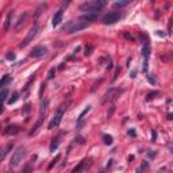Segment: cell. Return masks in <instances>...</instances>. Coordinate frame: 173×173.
I'll list each match as a JSON object with an SVG mask.
<instances>
[{"mask_svg": "<svg viewBox=\"0 0 173 173\" xmlns=\"http://www.w3.org/2000/svg\"><path fill=\"white\" fill-rule=\"evenodd\" d=\"M106 5V1L104 0H95V1H85L80 5V9L84 11L85 14L91 12V14H100L102 8Z\"/></svg>", "mask_w": 173, "mask_h": 173, "instance_id": "6da1fadb", "label": "cell"}, {"mask_svg": "<svg viewBox=\"0 0 173 173\" xmlns=\"http://www.w3.org/2000/svg\"><path fill=\"white\" fill-rule=\"evenodd\" d=\"M68 106H69V103H66V104H62V106L58 107L57 112H56V115L52 118V120H50L49 124H47V129L53 130L54 127H57L58 124L61 123V119H62V116H64V112H65V110H66Z\"/></svg>", "mask_w": 173, "mask_h": 173, "instance_id": "7a4b0ae2", "label": "cell"}, {"mask_svg": "<svg viewBox=\"0 0 173 173\" xmlns=\"http://www.w3.org/2000/svg\"><path fill=\"white\" fill-rule=\"evenodd\" d=\"M24 154H26V147L24 146H20L16 149V151L12 154V157H11V162H9V165L12 166V168H15V166H18L20 162H22V158L24 157Z\"/></svg>", "mask_w": 173, "mask_h": 173, "instance_id": "3957f363", "label": "cell"}, {"mask_svg": "<svg viewBox=\"0 0 173 173\" xmlns=\"http://www.w3.org/2000/svg\"><path fill=\"white\" fill-rule=\"evenodd\" d=\"M37 33H38V24H34V26L31 27L30 30H28V33H27V35H26V38H24V39H23V42L20 45H19V47H20V49H23V47H26L27 45L30 43L31 41L34 39V38H35L37 37Z\"/></svg>", "mask_w": 173, "mask_h": 173, "instance_id": "277c9868", "label": "cell"}, {"mask_svg": "<svg viewBox=\"0 0 173 173\" xmlns=\"http://www.w3.org/2000/svg\"><path fill=\"white\" fill-rule=\"evenodd\" d=\"M120 18H122V14L118 11H114V12H110L103 16V23L104 24H114V23L119 22Z\"/></svg>", "mask_w": 173, "mask_h": 173, "instance_id": "5b68a950", "label": "cell"}, {"mask_svg": "<svg viewBox=\"0 0 173 173\" xmlns=\"http://www.w3.org/2000/svg\"><path fill=\"white\" fill-rule=\"evenodd\" d=\"M46 53H47V49H46V47H43V46H37V47H34V49L31 50L30 57L31 58H42Z\"/></svg>", "mask_w": 173, "mask_h": 173, "instance_id": "8992f818", "label": "cell"}, {"mask_svg": "<svg viewBox=\"0 0 173 173\" xmlns=\"http://www.w3.org/2000/svg\"><path fill=\"white\" fill-rule=\"evenodd\" d=\"M98 19V14H91V12H87V14H84V15H81L80 16V22H83V23H87V24H91L92 22H95Z\"/></svg>", "mask_w": 173, "mask_h": 173, "instance_id": "52a82bcc", "label": "cell"}, {"mask_svg": "<svg viewBox=\"0 0 173 173\" xmlns=\"http://www.w3.org/2000/svg\"><path fill=\"white\" fill-rule=\"evenodd\" d=\"M62 15H64V11H62V9H58L57 12L54 14L53 20H52V24H53V27H57L58 24L61 23V20H62Z\"/></svg>", "mask_w": 173, "mask_h": 173, "instance_id": "ba28073f", "label": "cell"}, {"mask_svg": "<svg viewBox=\"0 0 173 173\" xmlns=\"http://www.w3.org/2000/svg\"><path fill=\"white\" fill-rule=\"evenodd\" d=\"M19 130H20L19 126H16V124H9V126H7V127L4 129V133L5 134H11V135H15V134L19 133Z\"/></svg>", "mask_w": 173, "mask_h": 173, "instance_id": "9c48e42d", "label": "cell"}, {"mask_svg": "<svg viewBox=\"0 0 173 173\" xmlns=\"http://www.w3.org/2000/svg\"><path fill=\"white\" fill-rule=\"evenodd\" d=\"M47 106H49V100H43L42 102V104H41V110H39V119H42L45 116V112H46V108H47ZM43 120V119H42Z\"/></svg>", "mask_w": 173, "mask_h": 173, "instance_id": "30bf717a", "label": "cell"}, {"mask_svg": "<svg viewBox=\"0 0 173 173\" xmlns=\"http://www.w3.org/2000/svg\"><path fill=\"white\" fill-rule=\"evenodd\" d=\"M46 7H47V4H46V3H42V4L38 5V7H37V9H35V15H34V18H35V19L38 18L41 14L45 11V8H46Z\"/></svg>", "mask_w": 173, "mask_h": 173, "instance_id": "8fae6325", "label": "cell"}, {"mask_svg": "<svg viewBox=\"0 0 173 173\" xmlns=\"http://www.w3.org/2000/svg\"><path fill=\"white\" fill-rule=\"evenodd\" d=\"M12 81V77L9 75H5V76H3V79H1V81H0V87L1 88H4L5 85L8 84V83H11Z\"/></svg>", "mask_w": 173, "mask_h": 173, "instance_id": "7c38bea8", "label": "cell"}, {"mask_svg": "<svg viewBox=\"0 0 173 173\" xmlns=\"http://www.w3.org/2000/svg\"><path fill=\"white\" fill-rule=\"evenodd\" d=\"M149 54H150V49H149L147 43H145L143 45V47H142V56H143V58H145V61L143 62H147V60H149Z\"/></svg>", "mask_w": 173, "mask_h": 173, "instance_id": "4fadbf2b", "label": "cell"}, {"mask_svg": "<svg viewBox=\"0 0 173 173\" xmlns=\"http://www.w3.org/2000/svg\"><path fill=\"white\" fill-rule=\"evenodd\" d=\"M33 169H34V164H33V161H30V162H27L24 166H23L22 172L20 173H31L33 172Z\"/></svg>", "mask_w": 173, "mask_h": 173, "instance_id": "5bb4252c", "label": "cell"}, {"mask_svg": "<svg viewBox=\"0 0 173 173\" xmlns=\"http://www.w3.org/2000/svg\"><path fill=\"white\" fill-rule=\"evenodd\" d=\"M58 145H60V137L53 138V142H52V145H50V151L56 150V149L58 147Z\"/></svg>", "mask_w": 173, "mask_h": 173, "instance_id": "9a60e30c", "label": "cell"}, {"mask_svg": "<svg viewBox=\"0 0 173 173\" xmlns=\"http://www.w3.org/2000/svg\"><path fill=\"white\" fill-rule=\"evenodd\" d=\"M89 111H91V106H87V107L84 108V111H83L80 115H79V119H77V120H79V123H81V122H83V118H84V116L87 115Z\"/></svg>", "mask_w": 173, "mask_h": 173, "instance_id": "2e32d148", "label": "cell"}, {"mask_svg": "<svg viewBox=\"0 0 173 173\" xmlns=\"http://www.w3.org/2000/svg\"><path fill=\"white\" fill-rule=\"evenodd\" d=\"M85 162H87V161H85V160H83V161H81V162H80V164H79V165H77V166H76L75 169H73V172H72V173H81V172H83V168H84Z\"/></svg>", "mask_w": 173, "mask_h": 173, "instance_id": "e0dca14e", "label": "cell"}, {"mask_svg": "<svg viewBox=\"0 0 173 173\" xmlns=\"http://www.w3.org/2000/svg\"><path fill=\"white\" fill-rule=\"evenodd\" d=\"M12 15H14L12 11L7 14V18H5V23H4V30H5V31H7V30L9 28V20L12 19Z\"/></svg>", "mask_w": 173, "mask_h": 173, "instance_id": "ac0fdd59", "label": "cell"}, {"mask_svg": "<svg viewBox=\"0 0 173 173\" xmlns=\"http://www.w3.org/2000/svg\"><path fill=\"white\" fill-rule=\"evenodd\" d=\"M103 141H104V143H106V145H112V142H114V138H112L111 135H107V134H104V135H103Z\"/></svg>", "mask_w": 173, "mask_h": 173, "instance_id": "d6986e66", "label": "cell"}, {"mask_svg": "<svg viewBox=\"0 0 173 173\" xmlns=\"http://www.w3.org/2000/svg\"><path fill=\"white\" fill-rule=\"evenodd\" d=\"M30 111H31V104H30V103H26V104H24V107H23V110H22V114L24 116H27Z\"/></svg>", "mask_w": 173, "mask_h": 173, "instance_id": "ffe728a7", "label": "cell"}, {"mask_svg": "<svg viewBox=\"0 0 173 173\" xmlns=\"http://www.w3.org/2000/svg\"><path fill=\"white\" fill-rule=\"evenodd\" d=\"M18 99H19V92H14V93H12V96L9 98L8 103H9V104H14V103L16 102Z\"/></svg>", "mask_w": 173, "mask_h": 173, "instance_id": "44dd1931", "label": "cell"}, {"mask_svg": "<svg viewBox=\"0 0 173 173\" xmlns=\"http://www.w3.org/2000/svg\"><path fill=\"white\" fill-rule=\"evenodd\" d=\"M60 160H61V155H60V154H57V155H56V157H54V160L52 161V162H50V165H49V169H52V168H53V166H54V165H57V162H58V161H60Z\"/></svg>", "mask_w": 173, "mask_h": 173, "instance_id": "7402d4cb", "label": "cell"}, {"mask_svg": "<svg viewBox=\"0 0 173 173\" xmlns=\"http://www.w3.org/2000/svg\"><path fill=\"white\" fill-rule=\"evenodd\" d=\"M127 4H129V1H116V3H114V8H120V7H124Z\"/></svg>", "mask_w": 173, "mask_h": 173, "instance_id": "603a6c76", "label": "cell"}, {"mask_svg": "<svg viewBox=\"0 0 173 173\" xmlns=\"http://www.w3.org/2000/svg\"><path fill=\"white\" fill-rule=\"evenodd\" d=\"M24 19H26V12L23 14V16H20V19H19L18 24H16V27H15L16 30H19V28H20V26H22V24H23V22H24Z\"/></svg>", "mask_w": 173, "mask_h": 173, "instance_id": "cb8c5ba5", "label": "cell"}, {"mask_svg": "<svg viewBox=\"0 0 173 173\" xmlns=\"http://www.w3.org/2000/svg\"><path fill=\"white\" fill-rule=\"evenodd\" d=\"M7 96H8V91H7V89H3V91H1V102H3V104H4L5 100H7Z\"/></svg>", "mask_w": 173, "mask_h": 173, "instance_id": "d4e9b609", "label": "cell"}, {"mask_svg": "<svg viewBox=\"0 0 173 173\" xmlns=\"http://www.w3.org/2000/svg\"><path fill=\"white\" fill-rule=\"evenodd\" d=\"M11 149H12V143H8V145H7V147L4 149V151H3V155H1V160H3V158L5 157V155H7V153H8V151L11 150Z\"/></svg>", "mask_w": 173, "mask_h": 173, "instance_id": "484cf974", "label": "cell"}, {"mask_svg": "<svg viewBox=\"0 0 173 173\" xmlns=\"http://www.w3.org/2000/svg\"><path fill=\"white\" fill-rule=\"evenodd\" d=\"M54 75H56V69L52 68V69L49 71V73H47V80H52V79L54 77Z\"/></svg>", "mask_w": 173, "mask_h": 173, "instance_id": "4316f807", "label": "cell"}, {"mask_svg": "<svg viewBox=\"0 0 173 173\" xmlns=\"http://www.w3.org/2000/svg\"><path fill=\"white\" fill-rule=\"evenodd\" d=\"M91 52H92V46H91V45H88V46H87V47H85V56H89V54H91Z\"/></svg>", "mask_w": 173, "mask_h": 173, "instance_id": "83f0119b", "label": "cell"}, {"mask_svg": "<svg viewBox=\"0 0 173 173\" xmlns=\"http://www.w3.org/2000/svg\"><path fill=\"white\" fill-rule=\"evenodd\" d=\"M7 60L14 61V60H15V54H14V53H8V54H7Z\"/></svg>", "mask_w": 173, "mask_h": 173, "instance_id": "f1b7e54d", "label": "cell"}, {"mask_svg": "<svg viewBox=\"0 0 173 173\" xmlns=\"http://www.w3.org/2000/svg\"><path fill=\"white\" fill-rule=\"evenodd\" d=\"M155 95H158V92H153V93H149V95H147V100H150V99H153V96H155Z\"/></svg>", "mask_w": 173, "mask_h": 173, "instance_id": "f546056e", "label": "cell"}, {"mask_svg": "<svg viewBox=\"0 0 173 173\" xmlns=\"http://www.w3.org/2000/svg\"><path fill=\"white\" fill-rule=\"evenodd\" d=\"M129 135H131V137H135L137 134H135V131H134V130L131 129V130H129Z\"/></svg>", "mask_w": 173, "mask_h": 173, "instance_id": "4dcf8cb0", "label": "cell"}, {"mask_svg": "<svg viewBox=\"0 0 173 173\" xmlns=\"http://www.w3.org/2000/svg\"><path fill=\"white\" fill-rule=\"evenodd\" d=\"M155 33H157V35H162V37H164V33H162V31H155Z\"/></svg>", "mask_w": 173, "mask_h": 173, "instance_id": "1f68e13d", "label": "cell"}, {"mask_svg": "<svg viewBox=\"0 0 173 173\" xmlns=\"http://www.w3.org/2000/svg\"><path fill=\"white\" fill-rule=\"evenodd\" d=\"M142 170H143V168H138L137 169V173H142Z\"/></svg>", "mask_w": 173, "mask_h": 173, "instance_id": "d6a6232c", "label": "cell"}, {"mask_svg": "<svg viewBox=\"0 0 173 173\" xmlns=\"http://www.w3.org/2000/svg\"><path fill=\"white\" fill-rule=\"evenodd\" d=\"M169 149H170V153H172V154H173V146H170V147H169Z\"/></svg>", "mask_w": 173, "mask_h": 173, "instance_id": "836d02e7", "label": "cell"}, {"mask_svg": "<svg viewBox=\"0 0 173 173\" xmlns=\"http://www.w3.org/2000/svg\"><path fill=\"white\" fill-rule=\"evenodd\" d=\"M5 173H12V172H9V170H8V172H5Z\"/></svg>", "mask_w": 173, "mask_h": 173, "instance_id": "e575fe53", "label": "cell"}]
</instances>
